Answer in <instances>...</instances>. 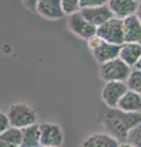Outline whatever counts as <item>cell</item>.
I'll use <instances>...</instances> for the list:
<instances>
[{
  "mask_svg": "<svg viewBox=\"0 0 141 147\" xmlns=\"http://www.w3.org/2000/svg\"><path fill=\"white\" fill-rule=\"evenodd\" d=\"M141 123V113H129L119 108H109L103 117V127L107 134L124 142L130 131Z\"/></svg>",
  "mask_w": 141,
  "mask_h": 147,
  "instance_id": "obj_1",
  "label": "cell"
},
{
  "mask_svg": "<svg viewBox=\"0 0 141 147\" xmlns=\"http://www.w3.org/2000/svg\"><path fill=\"white\" fill-rule=\"evenodd\" d=\"M7 117L11 126L17 129H25L30 125L37 124L38 115L36 109L27 103H13L7 109Z\"/></svg>",
  "mask_w": 141,
  "mask_h": 147,
  "instance_id": "obj_2",
  "label": "cell"
},
{
  "mask_svg": "<svg viewBox=\"0 0 141 147\" xmlns=\"http://www.w3.org/2000/svg\"><path fill=\"white\" fill-rule=\"evenodd\" d=\"M87 45L92 58L98 64L106 63L108 60H112V59L119 57L120 45L109 43L107 40L102 39L101 37H98L97 34H94L87 39Z\"/></svg>",
  "mask_w": 141,
  "mask_h": 147,
  "instance_id": "obj_3",
  "label": "cell"
},
{
  "mask_svg": "<svg viewBox=\"0 0 141 147\" xmlns=\"http://www.w3.org/2000/svg\"><path fill=\"white\" fill-rule=\"evenodd\" d=\"M131 69L128 64L124 63L121 59L118 57L112 60H108L106 63L99 64V77L104 82L109 81H126L129 77Z\"/></svg>",
  "mask_w": 141,
  "mask_h": 147,
  "instance_id": "obj_4",
  "label": "cell"
},
{
  "mask_svg": "<svg viewBox=\"0 0 141 147\" xmlns=\"http://www.w3.org/2000/svg\"><path fill=\"white\" fill-rule=\"evenodd\" d=\"M96 34L109 43L121 45L125 42L123 20L121 18H118V17H112L111 20H108L107 22H104L103 25L97 27Z\"/></svg>",
  "mask_w": 141,
  "mask_h": 147,
  "instance_id": "obj_5",
  "label": "cell"
},
{
  "mask_svg": "<svg viewBox=\"0 0 141 147\" xmlns=\"http://www.w3.org/2000/svg\"><path fill=\"white\" fill-rule=\"evenodd\" d=\"M66 26L72 34L81 39L87 40L92 36L96 34L97 27L86 20V17L81 13V11H76L71 15H67Z\"/></svg>",
  "mask_w": 141,
  "mask_h": 147,
  "instance_id": "obj_6",
  "label": "cell"
},
{
  "mask_svg": "<svg viewBox=\"0 0 141 147\" xmlns=\"http://www.w3.org/2000/svg\"><path fill=\"white\" fill-rule=\"evenodd\" d=\"M39 132L42 147H61L64 144V132L57 123L45 121L39 124Z\"/></svg>",
  "mask_w": 141,
  "mask_h": 147,
  "instance_id": "obj_7",
  "label": "cell"
},
{
  "mask_svg": "<svg viewBox=\"0 0 141 147\" xmlns=\"http://www.w3.org/2000/svg\"><path fill=\"white\" fill-rule=\"evenodd\" d=\"M128 86L124 81H109L106 82L102 88L101 97L104 104L108 108H117L119 100L124 96V93L128 91Z\"/></svg>",
  "mask_w": 141,
  "mask_h": 147,
  "instance_id": "obj_8",
  "label": "cell"
},
{
  "mask_svg": "<svg viewBox=\"0 0 141 147\" xmlns=\"http://www.w3.org/2000/svg\"><path fill=\"white\" fill-rule=\"evenodd\" d=\"M36 12L42 18L49 21H57L66 16L60 0H39L36 7Z\"/></svg>",
  "mask_w": 141,
  "mask_h": 147,
  "instance_id": "obj_9",
  "label": "cell"
},
{
  "mask_svg": "<svg viewBox=\"0 0 141 147\" xmlns=\"http://www.w3.org/2000/svg\"><path fill=\"white\" fill-rule=\"evenodd\" d=\"M81 13L86 17V20L91 22L93 26H101L104 22L111 20L112 17H114L111 9L107 5H99V6H92V7H85L81 9Z\"/></svg>",
  "mask_w": 141,
  "mask_h": 147,
  "instance_id": "obj_10",
  "label": "cell"
},
{
  "mask_svg": "<svg viewBox=\"0 0 141 147\" xmlns=\"http://www.w3.org/2000/svg\"><path fill=\"white\" fill-rule=\"evenodd\" d=\"M107 5L111 9L114 17L124 20L125 17L135 15L139 3L136 0H108Z\"/></svg>",
  "mask_w": 141,
  "mask_h": 147,
  "instance_id": "obj_11",
  "label": "cell"
},
{
  "mask_svg": "<svg viewBox=\"0 0 141 147\" xmlns=\"http://www.w3.org/2000/svg\"><path fill=\"white\" fill-rule=\"evenodd\" d=\"M119 58L130 67H135L141 59V43L124 42L120 45Z\"/></svg>",
  "mask_w": 141,
  "mask_h": 147,
  "instance_id": "obj_12",
  "label": "cell"
},
{
  "mask_svg": "<svg viewBox=\"0 0 141 147\" xmlns=\"http://www.w3.org/2000/svg\"><path fill=\"white\" fill-rule=\"evenodd\" d=\"M124 27V40L125 42L141 43V22L136 15L128 16L123 20Z\"/></svg>",
  "mask_w": 141,
  "mask_h": 147,
  "instance_id": "obj_13",
  "label": "cell"
},
{
  "mask_svg": "<svg viewBox=\"0 0 141 147\" xmlns=\"http://www.w3.org/2000/svg\"><path fill=\"white\" fill-rule=\"evenodd\" d=\"M120 142L107 132H98L87 136L82 141L81 147H119Z\"/></svg>",
  "mask_w": 141,
  "mask_h": 147,
  "instance_id": "obj_14",
  "label": "cell"
},
{
  "mask_svg": "<svg viewBox=\"0 0 141 147\" xmlns=\"http://www.w3.org/2000/svg\"><path fill=\"white\" fill-rule=\"evenodd\" d=\"M117 108L129 113H141V94L133 90H128L119 100Z\"/></svg>",
  "mask_w": 141,
  "mask_h": 147,
  "instance_id": "obj_15",
  "label": "cell"
},
{
  "mask_svg": "<svg viewBox=\"0 0 141 147\" xmlns=\"http://www.w3.org/2000/svg\"><path fill=\"white\" fill-rule=\"evenodd\" d=\"M38 146H40L39 124L37 123L22 129L21 147H38Z\"/></svg>",
  "mask_w": 141,
  "mask_h": 147,
  "instance_id": "obj_16",
  "label": "cell"
},
{
  "mask_svg": "<svg viewBox=\"0 0 141 147\" xmlns=\"http://www.w3.org/2000/svg\"><path fill=\"white\" fill-rule=\"evenodd\" d=\"M22 142V129L9 127L0 134V147H20Z\"/></svg>",
  "mask_w": 141,
  "mask_h": 147,
  "instance_id": "obj_17",
  "label": "cell"
},
{
  "mask_svg": "<svg viewBox=\"0 0 141 147\" xmlns=\"http://www.w3.org/2000/svg\"><path fill=\"white\" fill-rule=\"evenodd\" d=\"M125 82L129 90H133L141 94V69H138V67L131 69L130 75Z\"/></svg>",
  "mask_w": 141,
  "mask_h": 147,
  "instance_id": "obj_18",
  "label": "cell"
},
{
  "mask_svg": "<svg viewBox=\"0 0 141 147\" xmlns=\"http://www.w3.org/2000/svg\"><path fill=\"white\" fill-rule=\"evenodd\" d=\"M65 15H71L81 10V0H60Z\"/></svg>",
  "mask_w": 141,
  "mask_h": 147,
  "instance_id": "obj_19",
  "label": "cell"
},
{
  "mask_svg": "<svg viewBox=\"0 0 141 147\" xmlns=\"http://www.w3.org/2000/svg\"><path fill=\"white\" fill-rule=\"evenodd\" d=\"M126 141L135 147H141V123L138 124V125L130 131Z\"/></svg>",
  "mask_w": 141,
  "mask_h": 147,
  "instance_id": "obj_20",
  "label": "cell"
},
{
  "mask_svg": "<svg viewBox=\"0 0 141 147\" xmlns=\"http://www.w3.org/2000/svg\"><path fill=\"white\" fill-rule=\"evenodd\" d=\"M9 127H11V124H10V120H9L7 113L0 110V134L5 132Z\"/></svg>",
  "mask_w": 141,
  "mask_h": 147,
  "instance_id": "obj_21",
  "label": "cell"
},
{
  "mask_svg": "<svg viewBox=\"0 0 141 147\" xmlns=\"http://www.w3.org/2000/svg\"><path fill=\"white\" fill-rule=\"evenodd\" d=\"M106 4H108V0H81V9L106 5Z\"/></svg>",
  "mask_w": 141,
  "mask_h": 147,
  "instance_id": "obj_22",
  "label": "cell"
},
{
  "mask_svg": "<svg viewBox=\"0 0 141 147\" xmlns=\"http://www.w3.org/2000/svg\"><path fill=\"white\" fill-rule=\"evenodd\" d=\"M39 0H21L22 5L25 6V9H27L28 11H32L36 12V7H37V4H38Z\"/></svg>",
  "mask_w": 141,
  "mask_h": 147,
  "instance_id": "obj_23",
  "label": "cell"
},
{
  "mask_svg": "<svg viewBox=\"0 0 141 147\" xmlns=\"http://www.w3.org/2000/svg\"><path fill=\"white\" fill-rule=\"evenodd\" d=\"M135 15H136V17L139 18V21L141 22V3H139V5H138V9H136Z\"/></svg>",
  "mask_w": 141,
  "mask_h": 147,
  "instance_id": "obj_24",
  "label": "cell"
},
{
  "mask_svg": "<svg viewBox=\"0 0 141 147\" xmlns=\"http://www.w3.org/2000/svg\"><path fill=\"white\" fill-rule=\"evenodd\" d=\"M119 147H135V146H133L131 144H129L128 141H124V142H120V144H119Z\"/></svg>",
  "mask_w": 141,
  "mask_h": 147,
  "instance_id": "obj_25",
  "label": "cell"
},
{
  "mask_svg": "<svg viewBox=\"0 0 141 147\" xmlns=\"http://www.w3.org/2000/svg\"><path fill=\"white\" fill-rule=\"evenodd\" d=\"M135 67H138V69H141V59H140V61L138 63V65H136Z\"/></svg>",
  "mask_w": 141,
  "mask_h": 147,
  "instance_id": "obj_26",
  "label": "cell"
},
{
  "mask_svg": "<svg viewBox=\"0 0 141 147\" xmlns=\"http://www.w3.org/2000/svg\"><path fill=\"white\" fill-rule=\"evenodd\" d=\"M136 1H138V3H141V0H136Z\"/></svg>",
  "mask_w": 141,
  "mask_h": 147,
  "instance_id": "obj_27",
  "label": "cell"
},
{
  "mask_svg": "<svg viewBox=\"0 0 141 147\" xmlns=\"http://www.w3.org/2000/svg\"><path fill=\"white\" fill-rule=\"evenodd\" d=\"M38 147H42V146H38Z\"/></svg>",
  "mask_w": 141,
  "mask_h": 147,
  "instance_id": "obj_28",
  "label": "cell"
},
{
  "mask_svg": "<svg viewBox=\"0 0 141 147\" xmlns=\"http://www.w3.org/2000/svg\"><path fill=\"white\" fill-rule=\"evenodd\" d=\"M49 147H52V146H49Z\"/></svg>",
  "mask_w": 141,
  "mask_h": 147,
  "instance_id": "obj_29",
  "label": "cell"
},
{
  "mask_svg": "<svg viewBox=\"0 0 141 147\" xmlns=\"http://www.w3.org/2000/svg\"><path fill=\"white\" fill-rule=\"evenodd\" d=\"M20 147H21V146H20Z\"/></svg>",
  "mask_w": 141,
  "mask_h": 147,
  "instance_id": "obj_30",
  "label": "cell"
}]
</instances>
